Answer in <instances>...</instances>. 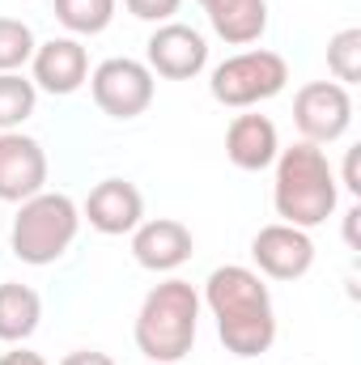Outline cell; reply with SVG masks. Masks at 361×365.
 <instances>
[{
  "label": "cell",
  "instance_id": "obj_2",
  "mask_svg": "<svg viewBox=\"0 0 361 365\" xmlns=\"http://www.w3.org/2000/svg\"><path fill=\"white\" fill-rule=\"evenodd\" d=\"M276 179H272V208L285 225H298V230H315L323 225L336 204H340V182L336 170L323 153V145H310V140H298L289 149L276 153Z\"/></svg>",
  "mask_w": 361,
  "mask_h": 365
},
{
  "label": "cell",
  "instance_id": "obj_14",
  "mask_svg": "<svg viewBox=\"0 0 361 365\" xmlns=\"http://www.w3.org/2000/svg\"><path fill=\"white\" fill-rule=\"evenodd\" d=\"M280 153V136H276V123L268 115H234L230 128H225V158L238 166V170H268Z\"/></svg>",
  "mask_w": 361,
  "mask_h": 365
},
{
  "label": "cell",
  "instance_id": "obj_6",
  "mask_svg": "<svg viewBox=\"0 0 361 365\" xmlns=\"http://www.w3.org/2000/svg\"><path fill=\"white\" fill-rule=\"evenodd\" d=\"M90 93L102 115L111 119H136L153 106V73L145 60L111 56L90 73Z\"/></svg>",
  "mask_w": 361,
  "mask_h": 365
},
{
  "label": "cell",
  "instance_id": "obj_5",
  "mask_svg": "<svg viewBox=\"0 0 361 365\" xmlns=\"http://www.w3.org/2000/svg\"><path fill=\"white\" fill-rule=\"evenodd\" d=\"M285 86H289V64L280 51H268V47L238 51V56L221 60L208 77V93L230 110H251V106L276 98Z\"/></svg>",
  "mask_w": 361,
  "mask_h": 365
},
{
  "label": "cell",
  "instance_id": "obj_24",
  "mask_svg": "<svg viewBox=\"0 0 361 365\" xmlns=\"http://www.w3.org/2000/svg\"><path fill=\"white\" fill-rule=\"evenodd\" d=\"M345 187L361 195V182H357V149H349V158H345Z\"/></svg>",
  "mask_w": 361,
  "mask_h": 365
},
{
  "label": "cell",
  "instance_id": "obj_16",
  "mask_svg": "<svg viewBox=\"0 0 361 365\" xmlns=\"http://www.w3.org/2000/svg\"><path fill=\"white\" fill-rule=\"evenodd\" d=\"M43 323V297L21 284V280H4L0 284V340L4 344H26Z\"/></svg>",
  "mask_w": 361,
  "mask_h": 365
},
{
  "label": "cell",
  "instance_id": "obj_18",
  "mask_svg": "<svg viewBox=\"0 0 361 365\" xmlns=\"http://www.w3.org/2000/svg\"><path fill=\"white\" fill-rule=\"evenodd\" d=\"M39 90L21 73H0V132H21V123L34 115Z\"/></svg>",
  "mask_w": 361,
  "mask_h": 365
},
{
  "label": "cell",
  "instance_id": "obj_15",
  "mask_svg": "<svg viewBox=\"0 0 361 365\" xmlns=\"http://www.w3.org/2000/svg\"><path fill=\"white\" fill-rule=\"evenodd\" d=\"M208 26L230 47H251L268 30V0H200Z\"/></svg>",
  "mask_w": 361,
  "mask_h": 365
},
{
  "label": "cell",
  "instance_id": "obj_20",
  "mask_svg": "<svg viewBox=\"0 0 361 365\" xmlns=\"http://www.w3.org/2000/svg\"><path fill=\"white\" fill-rule=\"evenodd\" d=\"M39 38L21 17H0V73H21V64H30Z\"/></svg>",
  "mask_w": 361,
  "mask_h": 365
},
{
  "label": "cell",
  "instance_id": "obj_3",
  "mask_svg": "<svg viewBox=\"0 0 361 365\" xmlns=\"http://www.w3.org/2000/svg\"><path fill=\"white\" fill-rule=\"evenodd\" d=\"M195 331H200V293L191 280L171 276L145 293L132 336L153 365H179L183 357H191Z\"/></svg>",
  "mask_w": 361,
  "mask_h": 365
},
{
  "label": "cell",
  "instance_id": "obj_21",
  "mask_svg": "<svg viewBox=\"0 0 361 365\" xmlns=\"http://www.w3.org/2000/svg\"><path fill=\"white\" fill-rule=\"evenodd\" d=\"M123 9H128L132 17H141V21L162 26V21H175V13L183 9V0H123Z\"/></svg>",
  "mask_w": 361,
  "mask_h": 365
},
{
  "label": "cell",
  "instance_id": "obj_22",
  "mask_svg": "<svg viewBox=\"0 0 361 365\" xmlns=\"http://www.w3.org/2000/svg\"><path fill=\"white\" fill-rule=\"evenodd\" d=\"M0 365H47V357H43V353H34V349H21V344H13V349L0 357Z\"/></svg>",
  "mask_w": 361,
  "mask_h": 365
},
{
  "label": "cell",
  "instance_id": "obj_13",
  "mask_svg": "<svg viewBox=\"0 0 361 365\" xmlns=\"http://www.w3.org/2000/svg\"><path fill=\"white\" fill-rule=\"evenodd\" d=\"M191 255H195V238L175 217H153L132 230V259L145 272H179Z\"/></svg>",
  "mask_w": 361,
  "mask_h": 365
},
{
  "label": "cell",
  "instance_id": "obj_23",
  "mask_svg": "<svg viewBox=\"0 0 361 365\" xmlns=\"http://www.w3.org/2000/svg\"><path fill=\"white\" fill-rule=\"evenodd\" d=\"M60 365H115V357H106L98 349H77V353H68Z\"/></svg>",
  "mask_w": 361,
  "mask_h": 365
},
{
  "label": "cell",
  "instance_id": "obj_19",
  "mask_svg": "<svg viewBox=\"0 0 361 365\" xmlns=\"http://www.w3.org/2000/svg\"><path fill=\"white\" fill-rule=\"evenodd\" d=\"M327 73L340 86H357L361 81V30L357 26H349V30L327 38Z\"/></svg>",
  "mask_w": 361,
  "mask_h": 365
},
{
  "label": "cell",
  "instance_id": "obj_17",
  "mask_svg": "<svg viewBox=\"0 0 361 365\" xmlns=\"http://www.w3.org/2000/svg\"><path fill=\"white\" fill-rule=\"evenodd\" d=\"M115 4L119 0H56V21L73 38H90L115 21Z\"/></svg>",
  "mask_w": 361,
  "mask_h": 365
},
{
  "label": "cell",
  "instance_id": "obj_11",
  "mask_svg": "<svg viewBox=\"0 0 361 365\" xmlns=\"http://www.w3.org/2000/svg\"><path fill=\"white\" fill-rule=\"evenodd\" d=\"M30 68H34V90L56 93V98H68L90 81V51L81 38L64 34V38H47L34 47L30 56Z\"/></svg>",
  "mask_w": 361,
  "mask_h": 365
},
{
  "label": "cell",
  "instance_id": "obj_8",
  "mask_svg": "<svg viewBox=\"0 0 361 365\" xmlns=\"http://www.w3.org/2000/svg\"><path fill=\"white\" fill-rule=\"evenodd\" d=\"M145 64H149L153 77L191 81L208 64V38L187 21H162L145 43Z\"/></svg>",
  "mask_w": 361,
  "mask_h": 365
},
{
  "label": "cell",
  "instance_id": "obj_7",
  "mask_svg": "<svg viewBox=\"0 0 361 365\" xmlns=\"http://www.w3.org/2000/svg\"><path fill=\"white\" fill-rule=\"evenodd\" d=\"M293 123L302 140L310 145H332L353 128V98L340 81H306L293 93Z\"/></svg>",
  "mask_w": 361,
  "mask_h": 365
},
{
  "label": "cell",
  "instance_id": "obj_9",
  "mask_svg": "<svg viewBox=\"0 0 361 365\" xmlns=\"http://www.w3.org/2000/svg\"><path fill=\"white\" fill-rule=\"evenodd\" d=\"M251 259H255V272L268 276V280H302V276L315 268L310 230L272 221V225H264L251 238Z\"/></svg>",
  "mask_w": 361,
  "mask_h": 365
},
{
  "label": "cell",
  "instance_id": "obj_10",
  "mask_svg": "<svg viewBox=\"0 0 361 365\" xmlns=\"http://www.w3.org/2000/svg\"><path fill=\"white\" fill-rule=\"evenodd\" d=\"M47 191V149L26 132H0V200L21 204Z\"/></svg>",
  "mask_w": 361,
  "mask_h": 365
},
{
  "label": "cell",
  "instance_id": "obj_1",
  "mask_svg": "<svg viewBox=\"0 0 361 365\" xmlns=\"http://www.w3.org/2000/svg\"><path fill=\"white\" fill-rule=\"evenodd\" d=\"M200 306H208V314L217 319V336H221L225 353L260 357V353H268L276 344L272 293L255 268H243V264L213 268L208 280H204Z\"/></svg>",
  "mask_w": 361,
  "mask_h": 365
},
{
  "label": "cell",
  "instance_id": "obj_4",
  "mask_svg": "<svg viewBox=\"0 0 361 365\" xmlns=\"http://www.w3.org/2000/svg\"><path fill=\"white\" fill-rule=\"evenodd\" d=\"M77 234H81L77 200L64 195V191H39V195L21 200V208L13 217V230H9V247L21 264L47 268V264L68 255Z\"/></svg>",
  "mask_w": 361,
  "mask_h": 365
},
{
  "label": "cell",
  "instance_id": "obj_25",
  "mask_svg": "<svg viewBox=\"0 0 361 365\" xmlns=\"http://www.w3.org/2000/svg\"><path fill=\"white\" fill-rule=\"evenodd\" d=\"M357 217H361V208L353 204V208L345 212V242H349L353 251H357Z\"/></svg>",
  "mask_w": 361,
  "mask_h": 365
},
{
  "label": "cell",
  "instance_id": "obj_12",
  "mask_svg": "<svg viewBox=\"0 0 361 365\" xmlns=\"http://www.w3.org/2000/svg\"><path fill=\"white\" fill-rule=\"evenodd\" d=\"M81 221H90V230L106 234V238L132 234L145 221V195L128 179H102L93 182V191L81 204Z\"/></svg>",
  "mask_w": 361,
  "mask_h": 365
}]
</instances>
